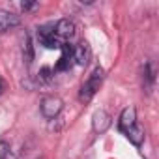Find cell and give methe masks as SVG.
<instances>
[{"label": "cell", "mask_w": 159, "mask_h": 159, "mask_svg": "<svg viewBox=\"0 0 159 159\" xmlns=\"http://www.w3.org/2000/svg\"><path fill=\"white\" fill-rule=\"evenodd\" d=\"M103 77H105V71H103L101 66H98V67L90 73V77L84 81V84L81 86V92H79V99L84 101V103L92 101V98L98 94V90H99V86H101V83H103Z\"/></svg>", "instance_id": "cell-1"}, {"label": "cell", "mask_w": 159, "mask_h": 159, "mask_svg": "<svg viewBox=\"0 0 159 159\" xmlns=\"http://www.w3.org/2000/svg\"><path fill=\"white\" fill-rule=\"evenodd\" d=\"M38 41L45 49H60L64 45V41L56 38L54 26H51V25H45V26H39L38 28Z\"/></svg>", "instance_id": "cell-2"}, {"label": "cell", "mask_w": 159, "mask_h": 159, "mask_svg": "<svg viewBox=\"0 0 159 159\" xmlns=\"http://www.w3.org/2000/svg\"><path fill=\"white\" fill-rule=\"evenodd\" d=\"M39 109H41L43 118L52 120V118H56V116L62 112V109H64V101H62L60 98H56V96H47V98L41 99Z\"/></svg>", "instance_id": "cell-3"}, {"label": "cell", "mask_w": 159, "mask_h": 159, "mask_svg": "<svg viewBox=\"0 0 159 159\" xmlns=\"http://www.w3.org/2000/svg\"><path fill=\"white\" fill-rule=\"evenodd\" d=\"M75 23L71 19H60L56 25H54V34L58 39H62L64 43H67V39H71L75 36Z\"/></svg>", "instance_id": "cell-4"}, {"label": "cell", "mask_w": 159, "mask_h": 159, "mask_svg": "<svg viewBox=\"0 0 159 159\" xmlns=\"http://www.w3.org/2000/svg\"><path fill=\"white\" fill-rule=\"evenodd\" d=\"M62 56L58 58V62L54 64V67H52V71H67L75 62H73V47L69 45V43H64L62 47Z\"/></svg>", "instance_id": "cell-5"}, {"label": "cell", "mask_w": 159, "mask_h": 159, "mask_svg": "<svg viewBox=\"0 0 159 159\" xmlns=\"http://www.w3.org/2000/svg\"><path fill=\"white\" fill-rule=\"evenodd\" d=\"M137 124V111L135 107H125L120 114V120H118V129L125 135L133 125Z\"/></svg>", "instance_id": "cell-6"}, {"label": "cell", "mask_w": 159, "mask_h": 159, "mask_svg": "<svg viewBox=\"0 0 159 159\" xmlns=\"http://www.w3.org/2000/svg\"><path fill=\"white\" fill-rule=\"evenodd\" d=\"M111 124L112 122H111V116H109L107 111L99 109V111L94 112V116H92V127H94L96 133H105L111 127Z\"/></svg>", "instance_id": "cell-7"}, {"label": "cell", "mask_w": 159, "mask_h": 159, "mask_svg": "<svg viewBox=\"0 0 159 159\" xmlns=\"http://www.w3.org/2000/svg\"><path fill=\"white\" fill-rule=\"evenodd\" d=\"M155 86V69L152 66V62H144L142 66V88L146 94H152Z\"/></svg>", "instance_id": "cell-8"}, {"label": "cell", "mask_w": 159, "mask_h": 159, "mask_svg": "<svg viewBox=\"0 0 159 159\" xmlns=\"http://www.w3.org/2000/svg\"><path fill=\"white\" fill-rule=\"evenodd\" d=\"M19 23H21L19 15H15V13H11V11L0 10V34H4V32H8V30H11V28L19 26Z\"/></svg>", "instance_id": "cell-9"}, {"label": "cell", "mask_w": 159, "mask_h": 159, "mask_svg": "<svg viewBox=\"0 0 159 159\" xmlns=\"http://www.w3.org/2000/svg\"><path fill=\"white\" fill-rule=\"evenodd\" d=\"M88 60H90V47H88V43L83 41V43H79V45L73 47V62L77 66H86Z\"/></svg>", "instance_id": "cell-10"}, {"label": "cell", "mask_w": 159, "mask_h": 159, "mask_svg": "<svg viewBox=\"0 0 159 159\" xmlns=\"http://www.w3.org/2000/svg\"><path fill=\"white\" fill-rule=\"evenodd\" d=\"M125 137L129 139V142H131V144H135L137 148H140V146H142V142H144V127L137 122V124H135L127 133H125Z\"/></svg>", "instance_id": "cell-11"}, {"label": "cell", "mask_w": 159, "mask_h": 159, "mask_svg": "<svg viewBox=\"0 0 159 159\" xmlns=\"http://www.w3.org/2000/svg\"><path fill=\"white\" fill-rule=\"evenodd\" d=\"M23 52H25V60L30 64L34 60V45H32V38L30 34L25 36V47H23Z\"/></svg>", "instance_id": "cell-12"}, {"label": "cell", "mask_w": 159, "mask_h": 159, "mask_svg": "<svg viewBox=\"0 0 159 159\" xmlns=\"http://www.w3.org/2000/svg\"><path fill=\"white\" fill-rule=\"evenodd\" d=\"M0 159H17L10 142H6V140H0Z\"/></svg>", "instance_id": "cell-13"}, {"label": "cell", "mask_w": 159, "mask_h": 159, "mask_svg": "<svg viewBox=\"0 0 159 159\" xmlns=\"http://www.w3.org/2000/svg\"><path fill=\"white\" fill-rule=\"evenodd\" d=\"M52 75H54L52 67H41V69H39V81H43V83H49L51 79H52Z\"/></svg>", "instance_id": "cell-14"}, {"label": "cell", "mask_w": 159, "mask_h": 159, "mask_svg": "<svg viewBox=\"0 0 159 159\" xmlns=\"http://www.w3.org/2000/svg\"><path fill=\"white\" fill-rule=\"evenodd\" d=\"M36 8H39L38 2H21V10H23V11H32V10H36Z\"/></svg>", "instance_id": "cell-15"}, {"label": "cell", "mask_w": 159, "mask_h": 159, "mask_svg": "<svg viewBox=\"0 0 159 159\" xmlns=\"http://www.w3.org/2000/svg\"><path fill=\"white\" fill-rule=\"evenodd\" d=\"M4 88H6V83L2 81V79H0V94H2V92H4Z\"/></svg>", "instance_id": "cell-16"}]
</instances>
